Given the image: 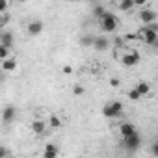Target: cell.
<instances>
[{
	"label": "cell",
	"instance_id": "obj_1",
	"mask_svg": "<svg viewBox=\"0 0 158 158\" xmlns=\"http://www.w3.org/2000/svg\"><path fill=\"white\" fill-rule=\"evenodd\" d=\"M138 39H141L145 45H151V47H156L158 45V30H156V24L151 23V24H145L138 34H136Z\"/></svg>",
	"mask_w": 158,
	"mask_h": 158
},
{
	"label": "cell",
	"instance_id": "obj_2",
	"mask_svg": "<svg viewBox=\"0 0 158 158\" xmlns=\"http://www.w3.org/2000/svg\"><path fill=\"white\" fill-rule=\"evenodd\" d=\"M99 24H101V30H102V32L112 34V32H115V30H117V26H119V19H117L114 13L104 11V13L99 17Z\"/></svg>",
	"mask_w": 158,
	"mask_h": 158
},
{
	"label": "cell",
	"instance_id": "obj_3",
	"mask_svg": "<svg viewBox=\"0 0 158 158\" xmlns=\"http://www.w3.org/2000/svg\"><path fill=\"white\" fill-rule=\"evenodd\" d=\"M102 115L108 117V119H119V117H123V104L117 102V101L106 104V106L102 108Z\"/></svg>",
	"mask_w": 158,
	"mask_h": 158
},
{
	"label": "cell",
	"instance_id": "obj_4",
	"mask_svg": "<svg viewBox=\"0 0 158 158\" xmlns=\"http://www.w3.org/2000/svg\"><path fill=\"white\" fill-rule=\"evenodd\" d=\"M141 143H143V139H141V136H139L138 130L123 138V145H125V149L130 151V152H132V151H138V149L141 147Z\"/></svg>",
	"mask_w": 158,
	"mask_h": 158
},
{
	"label": "cell",
	"instance_id": "obj_5",
	"mask_svg": "<svg viewBox=\"0 0 158 158\" xmlns=\"http://www.w3.org/2000/svg\"><path fill=\"white\" fill-rule=\"evenodd\" d=\"M119 60H121V63H123L125 67H134V65H138V63H139V60H141V58H139V54H138L136 50H127L125 54H121V58H119Z\"/></svg>",
	"mask_w": 158,
	"mask_h": 158
},
{
	"label": "cell",
	"instance_id": "obj_6",
	"mask_svg": "<svg viewBox=\"0 0 158 158\" xmlns=\"http://www.w3.org/2000/svg\"><path fill=\"white\" fill-rule=\"evenodd\" d=\"M0 117H2V123H4V125L13 123L15 117H17V108H15L13 104H6V106L2 108V114H0Z\"/></svg>",
	"mask_w": 158,
	"mask_h": 158
},
{
	"label": "cell",
	"instance_id": "obj_7",
	"mask_svg": "<svg viewBox=\"0 0 158 158\" xmlns=\"http://www.w3.org/2000/svg\"><path fill=\"white\" fill-rule=\"evenodd\" d=\"M138 19H139L143 24H151V23H156V13H154V10H149V8L145 6V8H139Z\"/></svg>",
	"mask_w": 158,
	"mask_h": 158
},
{
	"label": "cell",
	"instance_id": "obj_8",
	"mask_svg": "<svg viewBox=\"0 0 158 158\" xmlns=\"http://www.w3.org/2000/svg\"><path fill=\"white\" fill-rule=\"evenodd\" d=\"M91 47H93L95 50H99V52H104V50H108V48H110V39H108V37H104V35H97V37H93Z\"/></svg>",
	"mask_w": 158,
	"mask_h": 158
},
{
	"label": "cell",
	"instance_id": "obj_9",
	"mask_svg": "<svg viewBox=\"0 0 158 158\" xmlns=\"http://www.w3.org/2000/svg\"><path fill=\"white\" fill-rule=\"evenodd\" d=\"M43 21H39V19H35V21H30L28 23V26H26V30H28V34L30 35H39L41 32H43Z\"/></svg>",
	"mask_w": 158,
	"mask_h": 158
},
{
	"label": "cell",
	"instance_id": "obj_10",
	"mask_svg": "<svg viewBox=\"0 0 158 158\" xmlns=\"http://www.w3.org/2000/svg\"><path fill=\"white\" fill-rule=\"evenodd\" d=\"M30 128H32V132H34L35 136H43V134L47 132V128H48V125H47L45 121H41V119H35V121H32V125H30Z\"/></svg>",
	"mask_w": 158,
	"mask_h": 158
},
{
	"label": "cell",
	"instance_id": "obj_11",
	"mask_svg": "<svg viewBox=\"0 0 158 158\" xmlns=\"http://www.w3.org/2000/svg\"><path fill=\"white\" fill-rule=\"evenodd\" d=\"M0 69L2 71H6V73H11V71H15L17 69V60L15 58H4L2 60V65H0Z\"/></svg>",
	"mask_w": 158,
	"mask_h": 158
},
{
	"label": "cell",
	"instance_id": "obj_12",
	"mask_svg": "<svg viewBox=\"0 0 158 158\" xmlns=\"http://www.w3.org/2000/svg\"><path fill=\"white\" fill-rule=\"evenodd\" d=\"M134 88H136V91L141 95V99H143V97H147V95L151 93V84H149V82L139 80V82H136V86H134Z\"/></svg>",
	"mask_w": 158,
	"mask_h": 158
},
{
	"label": "cell",
	"instance_id": "obj_13",
	"mask_svg": "<svg viewBox=\"0 0 158 158\" xmlns=\"http://www.w3.org/2000/svg\"><path fill=\"white\" fill-rule=\"evenodd\" d=\"M60 154V149L54 145V143H47L45 145V151H43V158H56Z\"/></svg>",
	"mask_w": 158,
	"mask_h": 158
},
{
	"label": "cell",
	"instance_id": "obj_14",
	"mask_svg": "<svg viewBox=\"0 0 158 158\" xmlns=\"http://www.w3.org/2000/svg\"><path fill=\"white\" fill-rule=\"evenodd\" d=\"M0 43L4 47H8V48H11L13 47V34L11 32H2L0 34Z\"/></svg>",
	"mask_w": 158,
	"mask_h": 158
},
{
	"label": "cell",
	"instance_id": "obj_15",
	"mask_svg": "<svg viewBox=\"0 0 158 158\" xmlns=\"http://www.w3.org/2000/svg\"><path fill=\"white\" fill-rule=\"evenodd\" d=\"M119 132H121V136L125 138V136H128V134H132V132H136V125L134 123H123L121 127H119Z\"/></svg>",
	"mask_w": 158,
	"mask_h": 158
},
{
	"label": "cell",
	"instance_id": "obj_16",
	"mask_svg": "<svg viewBox=\"0 0 158 158\" xmlns=\"http://www.w3.org/2000/svg\"><path fill=\"white\" fill-rule=\"evenodd\" d=\"M117 8L121 11H132L134 10V2L132 0H117Z\"/></svg>",
	"mask_w": 158,
	"mask_h": 158
},
{
	"label": "cell",
	"instance_id": "obj_17",
	"mask_svg": "<svg viewBox=\"0 0 158 158\" xmlns=\"http://www.w3.org/2000/svg\"><path fill=\"white\" fill-rule=\"evenodd\" d=\"M47 125H48V128H54V130H56V128H61V119H60L56 114H52V115L48 117V123H47Z\"/></svg>",
	"mask_w": 158,
	"mask_h": 158
},
{
	"label": "cell",
	"instance_id": "obj_18",
	"mask_svg": "<svg viewBox=\"0 0 158 158\" xmlns=\"http://www.w3.org/2000/svg\"><path fill=\"white\" fill-rule=\"evenodd\" d=\"M127 97H128V101H132V102H138L139 99H141V95L136 91V88H132V89H128V93H127Z\"/></svg>",
	"mask_w": 158,
	"mask_h": 158
},
{
	"label": "cell",
	"instance_id": "obj_19",
	"mask_svg": "<svg viewBox=\"0 0 158 158\" xmlns=\"http://www.w3.org/2000/svg\"><path fill=\"white\" fill-rule=\"evenodd\" d=\"M91 43H93V35L86 34V35L80 37V45H82V47H91Z\"/></svg>",
	"mask_w": 158,
	"mask_h": 158
},
{
	"label": "cell",
	"instance_id": "obj_20",
	"mask_svg": "<svg viewBox=\"0 0 158 158\" xmlns=\"http://www.w3.org/2000/svg\"><path fill=\"white\" fill-rule=\"evenodd\" d=\"M10 56V48L8 47H4L2 43H0V61H2L4 58H8Z\"/></svg>",
	"mask_w": 158,
	"mask_h": 158
},
{
	"label": "cell",
	"instance_id": "obj_21",
	"mask_svg": "<svg viewBox=\"0 0 158 158\" xmlns=\"http://www.w3.org/2000/svg\"><path fill=\"white\" fill-rule=\"evenodd\" d=\"M8 10H10V0H0V13L4 15Z\"/></svg>",
	"mask_w": 158,
	"mask_h": 158
},
{
	"label": "cell",
	"instance_id": "obj_22",
	"mask_svg": "<svg viewBox=\"0 0 158 158\" xmlns=\"http://www.w3.org/2000/svg\"><path fill=\"white\" fill-rule=\"evenodd\" d=\"M10 154H11V151H10L8 147L0 145V158H6V156H10Z\"/></svg>",
	"mask_w": 158,
	"mask_h": 158
},
{
	"label": "cell",
	"instance_id": "obj_23",
	"mask_svg": "<svg viewBox=\"0 0 158 158\" xmlns=\"http://www.w3.org/2000/svg\"><path fill=\"white\" fill-rule=\"evenodd\" d=\"M134 2V8H145L149 4V0H132Z\"/></svg>",
	"mask_w": 158,
	"mask_h": 158
},
{
	"label": "cell",
	"instance_id": "obj_24",
	"mask_svg": "<svg viewBox=\"0 0 158 158\" xmlns=\"http://www.w3.org/2000/svg\"><path fill=\"white\" fill-rule=\"evenodd\" d=\"M104 11H106V10H104V8H102V6H97V8H95V11H93V13H95V17H97V19H99V17H101V15H102V13H104Z\"/></svg>",
	"mask_w": 158,
	"mask_h": 158
},
{
	"label": "cell",
	"instance_id": "obj_25",
	"mask_svg": "<svg viewBox=\"0 0 158 158\" xmlns=\"http://www.w3.org/2000/svg\"><path fill=\"white\" fill-rule=\"evenodd\" d=\"M84 93V88L82 86H74V95H82Z\"/></svg>",
	"mask_w": 158,
	"mask_h": 158
},
{
	"label": "cell",
	"instance_id": "obj_26",
	"mask_svg": "<svg viewBox=\"0 0 158 158\" xmlns=\"http://www.w3.org/2000/svg\"><path fill=\"white\" fill-rule=\"evenodd\" d=\"M119 84H121V82L117 80V78H112V80H110V86H112V88H119Z\"/></svg>",
	"mask_w": 158,
	"mask_h": 158
},
{
	"label": "cell",
	"instance_id": "obj_27",
	"mask_svg": "<svg viewBox=\"0 0 158 158\" xmlns=\"http://www.w3.org/2000/svg\"><path fill=\"white\" fill-rule=\"evenodd\" d=\"M71 73H73V67L71 65H65L63 67V74H71Z\"/></svg>",
	"mask_w": 158,
	"mask_h": 158
},
{
	"label": "cell",
	"instance_id": "obj_28",
	"mask_svg": "<svg viewBox=\"0 0 158 158\" xmlns=\"http://www.w3.org/2000/svg\"><path fill=\"white\" fill-rule=\"evenodd\" d=\"M6 21H8V19H6V17H4L2 13H0V28H2V26L6 24Z\"/></svg>",
	"mask_w": 158,
	"mask_h": 158
},
{
	"label": "cell",
	"instance_id": "obj_29",
	"mask_svg": "<svg viewBox=\"0 0 158 158\" xmlns=\"http://www.w3.org/2000/svg\"><path fill=\"white\" fill-rule=\"evenodd\" d=\"M152 154H158V143H152Z\"/></svg>",
	"mask_w": 158,
	"mask_h": 158
},
{
	"label": "cell",
	"instance_id": "obj_30",
	"mask_svg": "<svg viewBox=\"0 0 158 158\" xmlns=\"http://www.w3.org/2000/svg\"><path fill=\"white\" fill-rule=\"evenodd\" d=\"M2 80H4V73H2V69H0V84H2Z\"/></svg>",
	"mask_w": 158,
	"mask_h": 158
},
{
	"label": "cell",
	"instance_id": "obj_31",
	"mask_svg": "<svg viewBox=\"0 0 158 158\" xmlns=\"http://www.w3.org/2000/svg\"><path fill=\"white\" fill-rule=\"evenodd\" d=\"M17 2H26V0H17Z\"/></svg>",
	"mask_w": 158,
	"mask_h": 158
}]
</instances>
